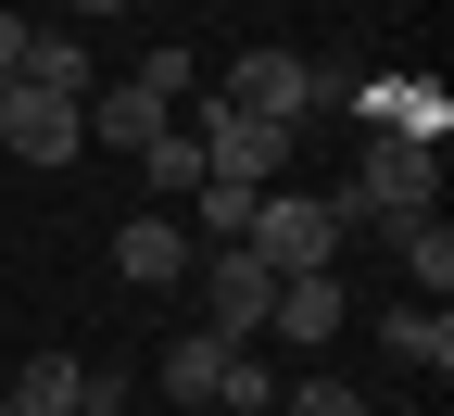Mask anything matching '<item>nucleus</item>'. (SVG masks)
Instances as JSON below:
<instances>
[{
  "label": "nucleus",
  "mask_w": 454,
  "mask_h": 416,
  "mask_svg": "<svg viewBox=\"0 0 454 416\" xmlns=\"http://www.w3.org/2000/svg\"><path fill=\"white\" fill-rule=\"evenodd\" d=\"M227 114H253V127H316V64L303 51H240V64H227V89H215Z\"/></svg>",
  "instance_id": "3"
},
{
  "label": "nucleus",
  "mask_w": 454,
  "mask_h": 416,
  "mask_svg": "<svg viewBox=\"0 0 454 416\" xmlns=\"http://www.w3.org/2000/svg\"><path fill=\"white\" fill-rule=\"evenodd\" d=\"M366 416H417V404H366Z\"/></svg>",
  "instance_id": "19"
},
{
  "label": "nucleus",
  "mask_w": 454,
  "mask_h": 416,
  "mask_svg": "<svg viewBox=\"0 0 454 416\" xmlns=\"http://www.w3.org/2000/svg\"><path fill=\"white\" fill-rule=\"evenodd\" d=\"M152 379H164V404H190V416H215V379H227V341H215V328H190V341H164V366H152Z\"/></svg>",
  "instance_id": "10"
},
{
  "label": "nucleus",
  "mask_w": 454,
  "mask_h": 416,
  "mask_svg": "<svg viewBox=\"0 0 454 416\" xmlns=\"http://www.w3.org/2000/svg\"><path fill=\"white\" fill-rule=\"evenodd\" d=\"M354 316L340 303V278L316 265V278H278V303H265V341H303V353H328V328Z\"/></svg>",
  "instance_id": "8"
},
{
  "label": "nucleus",
  "mask_w": 454,
  "mask_h": 416,
  "mask_svg": "<svg viewBox=\"0 0 454 416\" xmlns=\"http://www.w3.org/2000/svg\"><path fill=\"white\" fill-rule=\"evenodd\" d=\"M26 89H51V101H89V89H101L89 38H76V26H38V38H26Z\"/></svg>",
  "instance_id": "9"
},
{
  "label": "nucleus",
  "mask_w": 454,
  "mask_h": 416,
  "mask_svg": "<svg viewBox=\"0 0 454 416\" xmlns=\"http://www.w3.org/2000/svg\"><path fill=\"white\" fill-rule=\"evenodd\" d=\"M139 190H152V215H177V202L202 190V139H190V127H164V139L139 152Z\"/></svg>",
  "instance_id": "12"
},
{
  "label": "nucleus",
  "mask_w": 454,
  "mask_h": 416,
  "mask_svg": "<svg viewBox=\"0 0 454 416\" xmlns=\"http://www.w3.org/2000/svg\"><path fill=\"white\" fill-rule=\"evenodd\" d=\"M0 152L13 164H76L89 152V101H51V89H26V76H0Z\"/></svg>",
  "instance_id": "4"
},
{
  "label": "nucleus",
  "mask_w": 454,
  "mask_h": 416,
  "mask_svg": "<svg viewBox=\"0 0 454 416\" xmlns=\"http://www.w3.org/2000/svg\"><path fill=\"white\" fill-rule=\"evenodd\" d=\"M278 416H366V391L316 366V379H291V391H278Z\"/></svg>",
  "instance_id": "15"
},
{
  "label": "nucleus",
  "mask_w": 454,
  "mask_h": 416,
  "mask_svg": "<svg viewBox=\"0 0 454 416\" xmlns=\"http://www.w3.org/2000/svg\"><path fill=\"white\" fill-rule=\"evenodd\" d=\"M340 202L379 215V227L442 215V152H429V139H366V164H354V190H340Z\"/></svg>",
  "instance_id": "2"
},
{
  "label": "nucleus",
  "mask_w": 454,
  "mask_h": 416,
  "mask_svg": "<svg viewBox=\"0 0 454 416\" xmlns=\"http://www.w3.org/2000/svg\"><path fill=\"white\" fill-rule=\"evenodd\" d=\"M379 341L404 353L417 379H442V366H454V316H442V303H391V316H379Z\"/></svg>",
  "instance_id": "11"
},
{
  "label": "nucleus",
  "mask_w": 454,
  "mask_h": 416,
  "mask_svg": "<svg viewBox=\"0 0 454 416\" xmlns=\"http://www.w3.org/2000/svg\"><path fill=\"white\" fill-rule=\"evenodd\" d=\"M340 227H354V202H316V190H265L253 202V253H265V278H316V265H340Z\"/></svg>",
  "instance_id": "1"
},
{
  "label": "nucleus",
  "mask_w": 454,
  "mask_h": 416,
  "mask_svg": "<svg viewBox=\"0 0 454 416\" xmlns=\"http://www.w3.org/2000/svg\"><path fill=\"white\" fill-rule=\"evenodd\" d=\"M164 127H177V101H152L139 76H101V89H89V139H101V152H127V164H139Z\"/></svg>",
  "instance_id": "7"
},
{
  "label": "nucleus",
  "mask_w": 454,
  "mask_h": 416,
  "mask_svg": "<svg viewBox=\"0 0 454 416\" xmlns=\"http://www.w3.org/2000/svg\"><path fill=\"white\" fill-rule=\"evenodd\" d=\"M190 265H202V253H190V227H177V215H152V202H139L127 227H114V278H127V290H177Z\"/></svg>",
  "instance_id": "6"
},
{
  "label": "nucleus",
  "mask_w": 454,
  "mask_h": 416,
  "mask_svg": "<svg viewBox=\"0 0 454 416\" xmlns=\"http://www.w3.org/2000/svg\"><path fill=\"white\" fill-rule=\"evenodd\" d=\"M215 404H227V416H265V404H278V366H265L253 341H227V379H215Z\"/></svg>",
  "instance_id": "14"
},
{
  "label": "nucleus",
  "mask_w": 454,
  "mask_h": 416,
  "mask_svg": "<svg viewBox=\"0 0 454 416\" xmlns=\"http://www.w3.org/2000/svg\"><path fill=\"white\" fill-rule=\"evenodd\" d=\"M190 278H202V316H215V341H265V303H278V278H265V253H253V240L202 253Z\"/></svg>",
  "instance_id": "5"
},
{
  "label": "nucleus",
  "mask_w": 454,
  "mask_h": 416,
  "mask_svg": "<svg viewBox=\"0 0 454 416\" xmlns=\"http://www.w3.org/2000/svg\"><path fill=\"white\" fill-rule=\"evenodd\" d=\"M391 253H404L417 303H442V290H454V227H442V215H404V227H391Z\"/></svg>",
  "instance_id": "13"
},
{
  "label": "nucleus",
  "mask_w": 454,
  "mask_h": 416,
  "mask_svg": "<svg viewBox=\"0 0 454 416\" xmlns=\"http://www.w3.org/2000/svg\"><path fill=\"white\" fill-rule=\"evenodd\" d=\"M139 89H152V101H202V51H152Z\"/></svg>",
  "instance_id": "16"
},
{
  "label": "nucleus",
  "mask_w": 454,
  "mask_h": 416,
  "mask_svg": "<svg viewBox=\"0 0 454 416\" xmlns=\"http://www.w3.org/2000/svg\"><path fill=\"white\" fill-rule=\"evenodd\" d=\"M64 13H76V26H101V13H127V0H64Z\"/></svg>",
  "instance_id": "18"
},
{
  "label": "nucleus",
  "mask_w": 454,
  "mask_h": 416,
  "mask_svg": "<svg viewBox=\"0 0 454 416\" xmlns=\"http://www.w3.org/2000/svg\"><path fill=\"white\" fill-rule=\"evenodd\" d=\"M26 38L38 26H26V0H13V13H0V76H26Z\"/></svg>",
  "instance_id": "17"
}]
</instances>
